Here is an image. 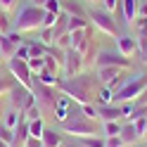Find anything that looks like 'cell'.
<instances>
[{
	"mask_svg": "<svg viewBox=\"0 0 147 147\" xmlns=\"http://www.w3.org/2000/svg\"><path fill=\"white\" fill-rule=\"evenodd\" d=\"M0 31H3V33H10V31H12L10 12H5V10H0Z\"/></svg>",
	"mask_w": 147,
	"mask_h": 147,
	"instance_id": "cell-27",
	"label": "cell"
},
{
	"mask_svg": "<svg viewBox=\"0 0 147 147\" xmlns=\"http://www.w3.org/2000/svg\"><path fill=\"white\" fill-rule=\"evenodd\" d=\"M145 138H147V128H145Z\"/></svg>",
	"mask_w": 147,
	"mask_h": 147,
	"instance_id": "cell-45",
	"label": "cell"
},
{
	"mask_svg": "<svg viewBox=\"0 0 147 147\" xmlns=\"http://www.w3.org/2000/svg\"><path fill=\"white\" fill-rule=\"evenodd\" d=\"M69 33H71V48L78 50L81 55H83L90 45H93V38H90V36H93V29H90V26H86V29H76V31H69Z\"/></svg>",
	"mask_w": 147,
	"mask_h": 147,
	"instance_id": "cell-11",
	"label": "cell"
},
{
	"mask_svg": "<svg viewBox=\"0 0 147 147\" xmlns=\"http://www.w3.org/2000/svg\"><path fill=\"white\" fill-rule=\"evenodd\" d=\"M97 107V119L102 121H119L121 119V105H95Z\"/></svg>",
	"mask_w": 147,
	"mask_h": 147,
	"instance_id": "cell-12",
	"label": "cell"
},
{
	"mask_svg": "<svg viewBox=\"0 0 147 147\" xmlns=\"http://www.w3.org/2000/svg\"><path fill=\"white\" fill-rule=\"evenodd\" d=\"M7 100H10V107L19 109V112H29V109L36 105V95L31 88H26L22 83H14L7 93Z\"/></svg>",
	"mask_w": 147,
	"mask_h": 147,
	"instance_id": "cell-6",
	"label": "cell"
},
{
	"mask_svg": "<svg viewBox=\"0 0 147 147\" xmlns=\"http://www.w3.org/2000/svg\"><path fill=\"white\" fill-rule=\"evenodd\" d=\"M31 90H33V95H36V105H38L40 114H52L55 107H57V100L62 95L59 90L52 88V86H45V83H40V81H36V78H33Z\"/></svg>",
	"mask_w": 147,
	"mask_h": 147,
	"instance_id": "cell-5",
	"label": "cell"
},
{
	"mask_svg": "<svg viewBox=\"0 0 147 147\" xmlns=\"http://www.w3.org/2000/svg\"><path fill=\"white\" fill-rule=\"evenodd\" d=\"M26 62H29V69H31L33 74H38V71L45 69V57H29Z\"/></svg>",
	"mask_w": 147,
	"mask_h": 147,
	"instance_id": "cell-28",
	"label": "cell"
},
{
	"mask_svg": "<svg viewBox=\"0 0 147 147\" xmlns=\"http://www.w3.org/2000/svg\"><path fill=\"white\" fill-rule=\"evenodd\" d=\"M24 147H43V140H40V138L29 135V138H26V142H24Z\"/></svg>",
	"mask_w": 147,
	"mask_h": 147,
	"instance_id": "cell-37",
	"label": "cell"
},
{
	"mask_svg": "<svg viewBox=\"0 0 147 147\" xmlns=\"http://www.w3.org/2000/svg\"><path fill=\"white\" fill-rule=\"evenodd\" d=\"M62 126V133H69L74 138H88V135H100L97 133V121L95 119H88L83 112H81V105L74 102L69 116L59 123Z\"/></svg>",
	"mask_w": 147,
	"mask_h": 147,
	"instance_id": "cell-2",
	"label": "cell"
},
{
	"mask_svg": "<svg viewBox=\"0 0 147 147\" xmlns=\"http://www.w3.org/2000/svg\"><path fill=\"white\" fill-rule=\"evenodd\" d=\"M17 83V81L12 78V81H7V78H0V95H7V93H10V88Z\"/></svg>",
	"mask_w": 147,
	"mask_h": 147,
	"instance_id": "cell-36",
	"label": "cell"
},
{
	"mask_svg": "<svg viewBox=\"0 0 147 147\" xmlns=\"http://www.w3.org/2000/svg\"><path fill=\"white\" fill-rule=\"evenodd\" d=\"M116 7H121V0H102V10H107V12H116Z\"/></svg>",
	"mask_w": 147,
	"mask_h": 147,
	"instance_id": "cell-34",
	"label": "cell"
},
{
	"mask_svg": "<svg viewBox=\"0 0 147 147\" xmlns=\"http://www.w3.org/2000/svg\"><path fill=\"white\" fill-rule=\"evenodd\" d=\"M133 126H135V131L140 133V138H145V128H147V116H140V119H135V121H133Z\"/></svg>",
	"mask_w": 147,
	"mask_h": 147,
	"instance_id": "cell-33",
	"label": "cell"
},
{
	"mask_svg": "<svg viewBox=\"0 0 147 147\" xmlns=\"http://www.w3.org/2000/svg\"><path fill=\"white\" fill-rule=\"evenodd\" d=\"M78 145L83 147H105V135H88V138H78Z\"/></svg>",
	"mask_w": 147,
	"mask_h": 147,
	"instance_id": "cell-21",
	"label": "cell"
},
{
	"mask_svg": "<svg viewBox=\"0 0 147 147\" xmlns=\"http://www.w3.org/2000/svg\"><path fill=\"white\" fill-rule=\"evenodd\" d=\"M14 57H17V59H29V57H31V52H29V43H22V45H17V52H14Z\"/></svg>",
	"mask_w": 147,
	"mask_h": 147,
	"instance_id": "cell-31",
	"label": "cell"
},
{
	"mask_svg": "<svg viewBox=\"0 0 147 147\" xmlns=\"http://www.w3.org/2000/svg\"><path fill=\"white\" fill-rule=\"evenodd\" d=\"M86 26H90V19H88V17H71V14H69V31L86 29Z\"/></svg>",
	"mask_w": 147,
	"mask_h": 147,
	"instance_id": "cell-23",
	"label": "cell"
},
{
	"mask_svg": "<svg viewBox=\"0 0 147 147\" xmlns=\"http://www.w3.org/2000/svg\"><path fill=\"white\" fill-rule=\"evenodd\" d=\"M55 48L62 50V52H64V50H69V48H71V33L67 31V33H62L59 38H55Z\"/></svg>",
	"mask_w": 147,
	"mask_h": 147,
	"instance_id": "cell-26",
	"label": "cell"
},
{
	"mask_svg": "<svg viewBox=\"0 0 147 147\" xmlns=\"http://www.w3.org/2000/svg\"><path fill=\"white\" fill-rule=\"evenodd\" d=\"M97 67H121V69H133V62L131 57H123L121 52H112V50H100L97 57H95V69Z\"/></svg>",
	"mask_w": 147,
	"mask_h": 147,
	"instance_id": "cell-8",
	"label": "cell"
},
{
	"mask_svg": "<svg viewBox=\"0 0 147 147\" xmlns=\"http://www.w3.org/2000/svg\"><path fill=\"white\" fill-rule=\"evenodd\" d=\"M138 10H140V0H121V12H123V22L128 26H133Z\"/></svg>",
	"mask_w": 147,
	"mask_h": 147,
	"instance_id": "cell-16",
	"label": "cell"
},
{
	"mask_svg": "<svg viewBox=\"0 0 147 147\" xmlns=\"http://www.w3.org/2000/svg\"><path fill=\"white\" fill-rule=\"evenodd\" d=\"M38 43H43L45 48H55V33L50 26H43V29H38Z\"/></svg>",
	"mask_w": 147,
	"mask_h": 147,
	"instance_id": "cell-20",
	"label": "cell"
},
{
	"mask_svg": "<svg viewBox=\"0 0 147 147\" xmlns=\"http://www.w3.org/2000/svg\"><path fill=\"white\" fill-rule=\"evenodd\" d=\"M7 64H10V74L14 76L17 83H22V86H26V88L33 86V71L29 69V62H26V59L12 57V59H7Z\"/></svg>",
	"mask_w": 147,
	"mask_h": 147,
	"instance_id": "cell-9",
	"label": "cell"
},
{
	"mask_svg": "<svg viewBox=\"0 0 147 147\" xmlns=\"http://www.w3.org/2000/svg\"><path fill=\"white\" fill-rule=\"evenodd\" d=\"M100 88H102V83H100L97 74H86V71L69 78H59V86H57L59 93L71 97L76 105H97Z\"/></svg>",
	"mask_w": 147,
	"mask_h": 147,
	"instance_id": "cell-1",
	"label": "cell"
},
{
	"mask_svg": "<svg viewBox=\"0 0 147 147\" xmlns=\"http://www.w3.org/2000/svg\"><path fill=\"white\" fill-rule=\"evenodd\" d=\"M43 10H45V12H55V14H59V12H62V0H48V3L43 5Z\"/></svg>",
	"mask_w": 147,
	"mask_h": 147,
	"instance_id": "cell-30",
	"label": "cell"
},
{
	"mask_svg": "<svg viewBox=\"0 0 147 147\" xmlns=\"http://www.w3.org/2000/svg\"><path fill=\"white\" fill-rule=\"evenodd\" d=\"M116 48H119V52H121L123 57H133V55L138 52V40L133 38V36L123 33V36L116 38Z\"/></svg>",
	"mask_w": 147,
	"mask_h": 147,
	"instance_id": "cell-13",
	"label": "cell"
},
{
	"mask_svg": "<svg viewBox=\"0 0 147 147\" xmlns=\"http://www.w3.org/2000/svg\"><path fill=\"white\" fill-rule=\"evenodd\" d=\"M0 62H3V59H0Z\"/></svg>",
	"mask_w": 147,
	"mask_h": 147,
	"instance_id": "cell-48",
	"label": "cell"
},
{
	"mask_svg": "<svg viewBox=\"0 0 147 147\" xmlns=\"http://www.w3.org/2000/svg\"><path fill=\"white\" fill-rule=\"evenodd\" d=\"M43 17H45V10L40 5H24L19 7V12H17V17L12 19V29L19 31V33H29V31H38L43 29Z\"/></svg>",
	"mask_w": 147,
	"mask_h": 147,
	"instance_id": "cell-3",
	"label": "cell"
},
{
	"mask_svg": "<svg viewBox=\"0 0 147 147\" xmlns=\"http://www.w3.org/2000/svg\"><path fill=\"white\" fill-rule=\"evenodd\" d=\"M17 52V43H12V38L7 33L0 36V59H12Z\"/></svg>",
	"mask_w": 147,
	"mask_h": 147,
	"instance_id": "cell-18",
	"label": "cell"
},
{
	"mask_svg": "<svg viewBox=\"0 0 147 147\" xmlns=\"http://www.w3.org/2000/svg\"><path fill=\"white\" fill-rule=\"evenodd\" d=\"M5 126H10V128H17V123L24 121V112H19V109H14V107H7L5 112H3V119H0Z\"/></svg>",
	"mask_w": 147,
	"mask_h": 147,
	"instance_id": "cell-19",
	"label": "cell"
},
{
	"mask_svg": "<svg viewBox=\"0 0 147 147\" xmlns=\"http://www.w3.org/2000/svg\"><path fill=\"white\" fill-rule=\"evenodd\" d=\"M119 138L123 140V145H135V142H140V140H142V138H140V133L135 131L133 121L121 123V133H119Z\"/></svg>",
	"mask_w": 147,
	"mask_h": 147,
	"instance_id": "cell-17",
	"label": "cell"
},
{
	"mask_svg": "<svg viewBox=\"0 0 147 147\" xmlns=\"http://www.w3.org/2000/svg\"><path fill=\"white\" fill-rule=\"evenodd\" d=\"M40 140H43V147H62L64 145V133L57 131V128H48L45 126Z\"/></svg>",
	"mask_w": 147,
	"mask_h": 147,
	"instance_id": "cell-15",
	"label": "cell"
},
{
	"mask_svg": "<svg viewBox=\"0 0 147 147\" xmlns=\"http://www.w3.org/2000/svg\"><path fill=\"white\" fill-rule=\"evenodd\" d=\"M142 62H145V64H147V50H145V52H142Z\"/></svg>",
	"mask_w": 147,
	"mask_h": 147,
	"instance_id": "cell-42",
	"label": "cell"
},
{
	"mask_svg": "<svg viewBox=\"0 0 147 147\" xmlns=\"http://www.w3.org/2000/svg\"><path fill=\"white\" fill-rule=\"evenodd\" d=\"M145 147H147V145H145Z\"/></svg>",
	"mask_w": 147,
	"mask_h": 147,
	"instance_id": "cell-49",
	"label": "cell"
},
{
	"mask_svg": "<svg viewBox=\"0 0 147 147\" xmlns=\"http://www.w3.org/2000/svg\"><path fill=\"white\" fill-rule=\"evenodd\" d=\"M43 131H45V121H43V116H40V119H33V121H29V135L40 138Z\"/></svg>",
	"mask_w": 147,
	"mask_h": 147,
	"instance_id": "cell-22",
	"label": "cell"
},
{
	"mask_svg": "<svg viewBox=\"0 0 147 147\" xmlns=\"http://www.w3.org/2000/svg\"><path fill=\"white\" fill-rule=\"evenodd\" d=\"M112 102H114V93L107 86H102L100 93H97V105H112Z\"/></svg>",
	"mask_w": 147,
	"mask_h": 147,
	"instance_id": "cell-25",
	"label": "cell"
},
{
	"mask_svg": "<svg viewBox=\"0 0 147 147\" xmlns=\"http://www.w3.org/2000/svg\"><path fill=\"white\" fill-rule=\"evenodd\" d=\"M90 3H95V5H102V0H90Z\"/></svg>",
	"mask_w": 147,
	"mask_h": 147,
	"instance_id": "cell-43",
	"label": "cell"
},
{
	"mask_svg": "<svg viewBox=\"0 0 147 147\" xmlns=\"http://www.w3.org/2000/svg\"><path fill=\"white\" fill-rule=\"evenodd\" d=\"M31 3H33V5H40V7H43L45 3H48V0H31Z\"/></svg>",
	"mask_w": 147,
	"mask_h": 147,
	"instance_id": "cell-41",
	"label": "cell"
},
{
	"mask_svg": "<svg viewBox=\"0 0 147 147\" xmlns=\"http://www.w3.org/2000/svg\"><path fill=\"white\" fill-rule=\"evenodd\" d=\"M0 36H3V31H0Z\"/></svg>",
	"mask_w": 147,
	"mask_h": 147,
	"instance_id": "cell-47",
	"label": "cell"
},
{
	"mask_svg": "<svg viewBox=\"0 0 147 147\" xmlns=\"http://www.w3.org/2000/svg\"><path fill=\"white\" fill-rule=\"evenodd\" d=\"M14 5H17V0H0V10H5V12H10Z\"/></svg>",
	"mask_w": 147,
	"mask_h": 147,
	"instance_id": "cell-39",
	"label": "cell"
},
{
	"mask_svg": "<svg viewBox=\"0 0 147 147\" xmlns=\"http://www.w3.org/2000/svg\"><path fill=\"white\" fill-rule=\"evenodd\" d=\"M88 19H90V26H95V29L102 31L105 36H116L119 38V24H116L112 12H107V10H90Z\"/></svg>",
	"mask_w": 147,
	"mask_h": 147,
	"instance_id": "cell-7",
	"label": "cell"
},
{
	"mask_svg": "<svg viewBox=\"0 0 147 147\" xmlns=\"http://www.w3.org/2000/svg\"><path fill=\"white\" fill-rule=\"evenodd\" d=\"M0 140H3V142H7L10 147H12V142H14V128L5 126L3 121H0Z\"/></svg>",
	"mask_w": 147,
	"mask_h": 147,
	"instance_id": "cell-24",
	"label": "cell"
},
{
	"mask_svg": "<svg viewBox=\"0 0 147 147\" xmlns=\"http://www.w3.org/2000/svg\"><path fill=\"white\" fill-rule=\"evenodd\" d=\"M105 138L107 135H119V133H121V123H119V121H105Z\"/></svg>",
	"mask_w": 147,
	"mask_h": 147,
	"instance_id": "cell-29",
	"label": "cell"
},
{
	"mask_svg": "<svg viewBox=\"0 0 147 147\" xmlns=\"http://www.w3.org/2000/svg\"><path fill=\"white\" fill-rule=\"evenodd\" d=\"M147 88V74H133L131 78L123 81V86L114 93V105H123V102H135L142 95V90Z\"/></svg>",
	"mask_w": 147,
	"mask_h": 147,
	"instance_id": "cell-4",
	"label": "cell"
},
{
	"mask_svg": "<svg viewBox=\"0 0 147 147\" xmlns=\"http://www.w3.org/2000/svg\"><path fill=\"white\" fill-rule=\"evenodd\" d=\"M105 147H126V145H123V140L119 135H107L105 138Z\"/></svg>",
	"mask_w": 147,
	"mask_h": 147,
	"instance_id": "cell-32",
	"label": "cell"
},
{
	"mask_svg": "<svg viewBox=\"0 0 147 147\" xmlns=\"http://www.w3.org/2000/svg\"><path fill=\"white\" fill-rule=\"evenodd\" d=\"M0 119H3V112H0Z\"/></svg>",
	"mask_w": 147,
	"mask_h": 147,
	"instance_id": "cell-46",
	"label": "cell"
},
{
	"mask_svg": "<svg viewBox=\"0 0 147 147\" xmlns=\"http://www.w3.org/2000/svg\"><path fill=\"white\" fill-rule=\"evenodd\" d=\"M43 114H40V109H38V105H33L31 109H29V112H24V119H26V121H33V119H40Z\"/></svg>",
	"mask_w": 147,
	"mask_h": 147,
	"instance_id": "cell-35",
	"label": "cell"
},
{
	"mask_svg": "<svg viewBox=\"0 0 147 147\" xmlns=\"http://www.w3.org/2000/svg\"><path fill=\"white\" fill-rule=\"evenodd\" d=\"M83 67H86V62H83V55H81L78 50H74V48L64 50V67H62L64 78L81 74V71H83Z\"/></svg>",
	"mask_w": 147,
	"mask_h": 147,
	"instance_id": "cell-10",
	"label": "cell"
},
{
	"mask_svg": "<svg viewBox=\"0 0 147 147\" xmlns=\"http://www.w3.org/2000/svg\"><path fill=\"white\" fill-rule=\"evenodd\" d=\"M138 14H140V17H147V3H142V5H140V10H138Z\"/></svg>",
	"mask_w": 147,
	"mask_h": 147,
	"instance_id": "cell-40",
	"label": "cell"
},
{
	"mask_svg": "<svg viewBox=\"0 0 147 147\" xmlns=\"http://www.w3.org/2000/svg\"><path fill=\"white\" fill-rule=\"evenodd\" d=\"M0 147H10V145H7V142H3V140H0Z\"/></svg>",
	"mask_w": 147,
	"mask_h": 147,
	"instance_id": "cell-44",
	"label": "cell"
},
{
	"mask_svg": "<svg viewBox=\"0 0 147 147\" xmlns=\"http://www.w3.org/2000/svg\"><path fill=\"white\" fill-rule=\"evenodd\" d=\"M55 22H57V14H55V12H45V17H43V26H52Z\"/></svg>",
	"mask_w": 147,
	"mask_h": 147,
	"instance_id": "cell-38",
	"label": "cell"
},
{
	"mask_svg": "<svg viewBox=\"0 0 147 147\" xmlns=\"http://www.w3.org/2000/svg\"><path fill=\"white\" fill-rule=\"evenodd\" d=\"M123 71H128V69H121V67H97L95 69V74H97V78H100L102 86L112 83V81L119 78V76H123Z\"/></svg>",
	"mask_w": 147,
	"mask_h": 147,
	"instance_id": "cell-14",
	"label": "cell"
}]
</instances>
